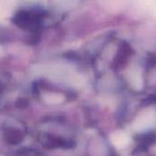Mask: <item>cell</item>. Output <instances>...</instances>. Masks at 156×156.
Here are the masks:
<instances>
[{"label": "cell", "instance_id": "5b68a950", "mask_svg": "<svg viewBox=\"0 0 156 156\" xmlns=\"http://www.w3.org/2000/svg\"><path fill=\"white\" fill-rule=\"evenodd\" d=\"M131 82L133 84V86L134 88H137V89H140L143 85V81H142V78H141V75L138 73V72H133V77H131Z\"/></svg>", "mask_w": 156, "mask_h": 156}, {"label": "cell", "instance_id": "277c9868", "mask_svg": "<svg viewBox=\"0 0 156 156\" xmlns=\"http://www.w3.org/2000/svg\"><path fill=\"white\" fill-rule=\"evenodd\" d=\"M44 99L48 103H52V104L60 103L64 100V98L60 94H57V93H47L45 94Z\"/></svg>", "mask_w": 156, "mask_h": 156}, {"label": "cell", "instance_id": "8992f818", "mask_svg": "<svg viewBox=\"0 0 156 156\" xmlns=\"http://www.w3.org/2000/svg\"><path fill=\"white\" fill-rule=\"evenodd\" d=\"M11 6L9 5V3L6 2H0V19L7 16L11 10Z\"/></svg>", "mask_w": 156, "mask_h": 156}, {"label": "cell", "instance_id": "6da1fadb", "mask_svg": "<svg viewBox=\"0 0 156 156\" xmlns=\"http://www.w3.org/2000/svg\"><path fill=\"white\" fill-rule=\"evenodd\" d=\"M37 73L42 74L51 80L60 82H68L74 84L80 80L78 75L69 66L59 63H49L37 66Z\"/></svg>", "mask_w": 156, "mask_h": 156}, {"label": "cell", "instance_id": "3957f363", "mask_svg": "<svg viewBox=\"0 0 156 156\" xmlns=\"http://www.w3.org/2000/svg\"><path fill=\"white\" fill-rule=\"evenodd\" d=\"M112 144L117 148H123L129 144L130 137L126 133L119 132V133H116L112 135Z\"/></svg>", "mask_w": 156, "mask_h": 156}, {"label": "cell", "instance_id": "7a4b0ae2", "mask_svg": "<svg viewBox=\"0 0 156 156\" xmlns=\"http://www.w3.org/2000/svg\"><path fill=\"white\" fill-rule=\"evenodd\" d=\"M156 120V112L154 110H148L143 112L133 123V128L137 131H144L154 126Z\"/></svg>", "mask_w": 156, "mask_h": 156}]
</instances>
